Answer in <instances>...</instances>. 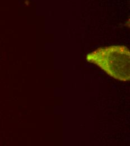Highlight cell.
<instances>
[{
  "label": "cell",
  "mask_w": 130,
  "mask_h": 146,
  "mask_svg": "<svg viewBox=\"0 0 130 146\" xmlns=\"http://www.w3.org/2000/svg\"><path fill=\"white\" fill-rule=\"evenodd\" d=\"M86 60L96 64L112 78L121 81L130 80V52L123 46L99 48L86 56Z\"/></svg>",
  "instance_id": "cell-1"
}]
</instances>
